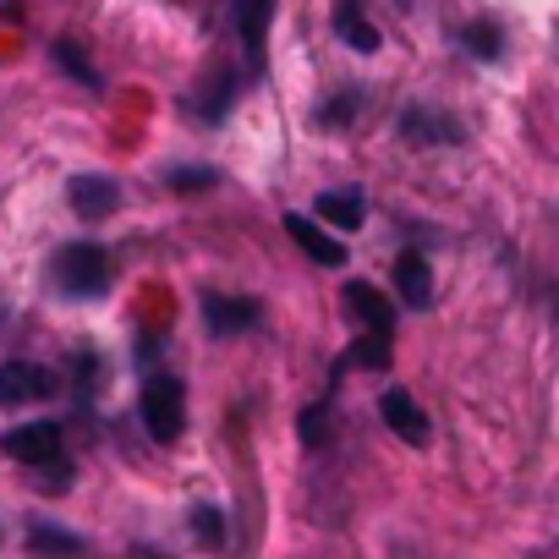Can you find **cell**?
Instances as JSON below:
<instances>
[{
  "label": "cell",
  "instance_id": "obj_1",
  "mask_svg": "<svg viewBox=\"0 0 559 559\" xmlns=\"http://www.w3.org/2000/svg\"><path fill=\"white\" fill-rule=\"evenodd\" d=\"M56 286L67 297H105L110 292V258L94 241H72L56 252Z\"/></svg>",
  "mask_w": 559,
  "mask_h": 559
},
{
  "label": "cell",
  "instance_id": "obj_2",
  "mask_svg": "<svg viewBox=\"0 0 559 559\" xmlns=\"http://www.w3.org/2000/svg\"><path fill=\"white\" fill-rule=\"evenodd\" d=\"M143 423H148V433H154L159 444L181 439V428H187V390H181L170 373H154V379L143 384Z\"/></svg>",
  "mask_w": 559,
  "mask_h": 559
},
{
  "label": "cell",
  "instance_id": "obj_3",
  "mask_svg": "<svg viewBox=\"0 0 559 559\" xmlns=\"http://www.w3.org/2000/svg\"><path fill=\"white\" fill-rule=\"evenodd\" d=\"M236 12V34H241V50H247V67L263 72L269 61V23H274V0H230Z\"/></svg>",
  "mask_w": 559,
  "mask_h": 559
},
{
  "label": "cell",
  "instance_id": "obj_4",
  "mask_svg": "<svg viewBox=\"0 0 559 559\" xmlns=\"http://www.w3.org/2000/svg\"><path fill=\"white\" fill-rule=\"evenodd\" d=\"M7 455L23 466H56L61 461V428L56 423H23L7 433Z\"/></svg>",
  "mask_w": 559,
  "mask_h": 559
},
{
  "label": "cell",
  "instance_id": "obj_5",
  "mask_svg": "<svg viewBox=\"0 0 559 559\" xmlns=\"http://www.w3.org/2000/svg\"><path fill=\"white\" fill-rule=\"evenodd\" d=\"M56 395V379L39 362H0V406H34Z\"/></svg>",
  "mask_w": 559,
  "mask_h": 559
},
{
  "label": "cell",
  "instance_id": "obj_6",
  "mask_svg": "<svg viewBox=\"0 0 559 559\" xmlns=\"http://www.w3.org/2000/svg\"><path fill=\"white\" fill-rule=\"evenodd\" d=\"M346 313L362 324V335H395V313H390L384 292L368 286V280H352L346 286Z\"/></svg>",
  "mask_w": 559,
  "mask_h": 559
},
{
  "label": "cell",
  "instance_id": "obj_7",
  "mask_svg": "<svg viewBox=\"0 0 559 559\" xmlns=\"http://www.w3.org/2000/svg\"><path fill=\"white\" fill-rule=\"evenodd\" d=\"M286 230H292V241L313 258V263H324V269H335V263H346V247H341V236H330L313 214H286Z\"/></svg>",
  "mask_w": 559,
  "mask_h": 559
},
{
  "label": "cell",
  "instance_id": "obj_8",
  "mask_svg": "<svg viewBox=\"0 0 559 559\" xmlns=\"http://www.w3.org/2000/svg\"><path fill=\"white\" fill-rule=\"evenodd\" d=\"M379 412H384V423H390V433H401L406 444H428V412L412 401V390H384V401H379Z\"/></svg>",
  "mask_w": 559,
  "mask_h": 559
},
{
  "label": "cell",
  "instance_id": "obj_9",
  "mask_svg": "<svg viewBox=\"0 0 559 559\" xmlns=\"http://www.w3.org/2000/svg\"><path fill=\"white\" fill-rule=\"evenodd\" d=\"M67 203H72L83 219H105V214H116V203H121V187H116L110 176H72V187H67Z\"/></svg>",
  "mask_w": 559,
  "mask_h": 559
},
{
  "label": "cell",
  "instance_id": "obj_10",
  "mask_svg": "<svg viewBox=\"0 0 559 559\" xmlns=\"http://www.w3.org/2000/svg\"><path fill=\"white\" fill-rule=\"evenodd\" d=\"M395 292H401L406 308H428L433 302V274H428L423 252H401L395 258Z\"/></svg>",
  "mask_w": 559,
  "mask_h": 559
},
{
  "label": "cell",
  "instance_id": "obj_11",
  "mask_svg": "<svg viewBox=\"0 0 559 559\" xmlns=\"http://www.w3.org/2000/svg\"><path fill=\"white\" fill-rule=\"evenodd\" d=\"M313 214H319L324 225H335V230H362L368 203H362V192H357V187H341V192H319Z\"/></svg>",
  "mask_w": 559,
  "mask_h": 559
},
{
  "label": "cell",
  "instance_id": "obj_12",
  "mask_svg": "<svg viewBox=\"0 0 559 559\" xmlns=\"http://www.w3.org/2000/svg\"><path fill=\"white\" fill-rule=\"evenodd\" d=\"M203 324L214 335H236V330L258 324V302H247V297H203Z\"/></svg>",
  "mask_w": 559,
  "mask_h": 559
},
{
  "label": "cell",
  "instance_id": "obj_13",
  "mask_svg": "<svg viewBox=\"0 0 559 559\" xmlns=\"http://www.w3.org/2000/svg\"><path fill=\"white\" fill-rule=\"evenodd\" d=\"M335 34H341L352 50H362V56H373V50H379V28L368 23L362 0H335Z\"/></svg>",
  "mask_w": 559,
  "mask_h": 559
},
{
  "label": "cell",
  "instance_id": "obj_14",
  "mask_svg": "<svg viewBox=\"0 0 559 559\" xmlns=\"http://www.w3.org/2000/svg\"><path fill=\"white\" fill-rule=\"evenodd\" d=\"M401 132H406L412 143H461V127H455L450 116H439V110H423V105H412V110L401 116Z\"/></svg>",
  "mask_w": 559,
  "mask_h": 559
},
{
  "label": "cell",
  "instance_id": "obj_15",
  "mask_svg": "<svg viewBox=\"0 0 559 559\" xmlns=\"http://www.w3.org/2000/svg\"><path fill=\"white\" fill-rule=\"evenodd\" d=\"M28 548H34V554H56V559H78V554H83V543H78L72 532L45 526V521H34V526H28Z\"/></svg>",
  "mask_w": 559,
  "mask_h": 559
},
{
  "label": "cell",
  "instance_id": "obj_16",
  "mask_svg": "<svg viewBox=\"0 0 559 559\" xmlns=\"http://www.w3.org/2000/svg\"><path fill=\"white\" fill-rule=\"evenodd\" d=\"M461 45L477 56V61H499V23H472L461 34Z\"/></svg>",
  "mask_w": 559,
  "mask_h": 559
},
{
  "label": "cell",
  "instance_id": "obj_17",
  "mask_svg": "<svg viewBox=\"0 0 559 559\" xmlns=\"http://www.w3.org/2000/svg\"><path fill=\"white\" fill-rule=\"evenodd\" d=\"M56 61H61V67H67V72L78 78V83H88V88H99V72L88 67V56H83V50H78L72 39H56Z\"/></svg>",
  "mask_w": 559,
  "mask_h": 559
},
{
  "label": "cell",
  "instance_id": "obj_18",
  "mask_svg": "<svg viewBox=\"0 0 559 559\" xmlns=\"http://www.w3.org/2000/svg\"><path fill=\"white\" fill-rule=\"evenodd\" d=\"M352 362H357V368H384V362H390V335H357Z\"/></svg>",
  "mask_w": 559,
  "mask_h": 559
},
{
  "label": "cell",
  "instance_id": "obj_19",
  "mask_svg": "<svg viewBox=\"0 0 559 559\" xmlns=\"http://www.w3.org/2000/svg\"><path fill=\"white\" fill-rule=\"evenodd\" d=\"M192 537L214 548V543L225 537V521H219V510H209V504H203V510H192Z\"/></svg>",
  "mask_w": 559,
  "mask_h": 559
},
{
  "label": "cell",
  "instance_id": "obj_20",
  "mask_svg": "<svg viewBox=\"0 0 559 559\" xmlns=\"http://www.w3.org/2000/svg\"><path fill=\"white\" fill-rule=\"evenodd\" d=\"M302 439H308V444H324V406L302 412Z\"/></svg>",
  "mask_w": 559,
  "mask_h": 559
},
{
  "label": "cell",
  "instance_id": "obj_21",
  "mask_svg": "<svg viewBox=\"0 0 559 559\" xmlns=\"http://www.w3.org/2000/svg\"><path fill=\"white\" fill-rule=\"evenodd\" d=\"M214 170H170V187H209Z\"/></svg>",
  "mask_w": 559,
  "mask_h": 559
}]
</instances>
